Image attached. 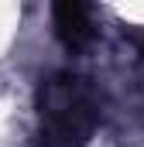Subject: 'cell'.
<instances>
[{
    "mask_svg": "<svg viewBox=\"0 0 144 147\" xmlns=\"http://www.w3.org/2000/svg\"><path fill=\"white\" fill-rule=\"evenodd\" d=\"M35 110L38 147H86L100 120L93 86L75 72L45 75L35 96Z\"/></svg>",
    "mask_w": 144,
    "mask_h": 147,
    "instance_id": "obj_1",
    "label": "cell"
},
{
    "mask_svg": "<svg viewBox=\"0 0 144 147\" xmlns=\"http://www.w3.org/2000/svg\"><path fill=\"white\" fill-rule=\"evenodd\" d=\"M141 58H144V38H141Z\"/></svg>",
    "mask_w": 144,
    "mask_h": 147,
    "instance_id": "obj_3",
    "label": "cell"
},
{
    "mask_svg": "<svg viewBox=\"0 0 144 147\" xmlns=\"http://www.w3.org/2000/svg\"><path fill=\"white\" fill-rule=\"evenodd\" d=\"M52 24H55V34L65 48H82L89 38H93V17H89V7L86 3H55L52 7Z\"/></svg>",
    "mask_w": 144,
    "mask_h": 147,
    "instance_id": "obj_2",
    "label": "cell"
}]
</instances>
